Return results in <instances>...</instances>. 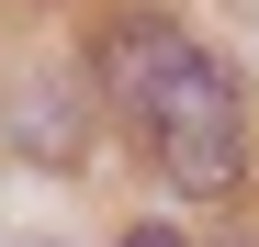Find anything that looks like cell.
<instances>
[{
    "label": "cell",
    "instance_id": "6da1fadb",
    "mask_svg": "<svg viewBox=\"0 0 259 247\" xmlns=\"http://www.w3.org/2000/svg\"><path fill=\"white\" fill-rule=\"evenodd\" d=\"M102 90H113V112L147 135L158 180H181L192 202H226V191L248 180L237 79L214 68L192 34H169V23H113V34H102Z\"/></svg>",
    "mask_w": 259,
    "mask_h": 247
},
{
    "label": "cell",
    "instance_id": "7a4b0ae2",
    "mask_svg": "<svg viewBox=\"0 0 259 247\" xmlns=\"http://www.w3.org/2000/svg\"><path fill=\"white\" fill-rule=\"evenodd\" d=\"M124 247H192L181 225H136V236H124Z\"/></svg>",
    "mask_w": 259,
    "mask_h": 247
}]
</instances>
